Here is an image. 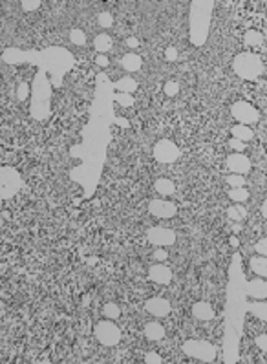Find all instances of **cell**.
<instances>
[{
  "mask_svg": "<svg viewBox=\"0 0 267 364\" xmlns=\"http://www.w3.org/2000/svg\"><path fill=\"white\" fill-rule=\"evenodd\" d=\"M245 295L253 298H267V282L256 278L245 284Z\"/></svg>",
  "mask_w": 267,
  "mask_h": 364,
  "instance_id": "4fadbf2b",
  "label": "cell"
},
{
  "mask_svg": "<svg viewBox=\"0 0 267 364\" xmlns=\"http://www.w3.org/2000/svg\"><path fill=\"white\" fill-rule=\"evenodd\" d=\"M227 183L233 189H240V187L245 185V178L240 176V174H231V176H227Z\"/></svg>",
  "mask_w": 267,
  "mask_h": 364,
  "instance_id": "83f0119b",
  "label": "cell"
},
{
  "mask_svg": "<svg viewBox=\"0 0 267 364\" xmlns=\"http://www.w3.org/2000/svg\"><path fill=\"white\" fill-rule=\"evenodd\" d=\"M145 337L148 340H159L165 337V328L159 322H148L145 326Z\"/></svg>",
  "mask_w": 267,
  "mask_h": 364,
  "instance_id": "2e32d148",
  "label": "cell"
},
{
  "mask_svg": "<svg viewBox=\"0 0 267 364\" xmlns=\"http://www.w3.org/2000/svg\"><path fill=\"white\" fill-rule=\"evenodd\" d=\"M148 211L152 216L156 218H172L176 216L178 207L172 201H165V199H152L148 205Z\"/></svg>",
  "mask_w": 267,
  "mask_h": 364,
  "instance_id": "9c48e42d",
  "label": "cell"
},
{
  "mask_svg": "<svg viewBox=\"0 0 267 364\" xmlns=\"http://www.w3.org/2000/svg\"><path fill=\"white\" fill-rule=\"evenodd\" d=\"M150 243L159 245V247H169L176 242V232L172 229H165V227H150L147 232Z\"/></svg>",
  "mask_w": 267,
  "mask_h": 364,
  "instance_id": "ba28073f",
  "label": "cell"
},
{
  "mask_svg": "<svg viewBox=\"0 0 267 364\" xmlns=\"http://www.w3.org/2000/svg\"><path fill=\"white\" fill-rule=\"evenodd\" d=\"M251 269L258 276H266L267 278V256H254L251 260Z\"/></svg>",
  "mask_w": 267,
  "mask_h": 364,
  "instance_id": "ac0fdd59",
  "label": "cell"
},
{
  "mask_svg": "<svg viewBox=\"0 0 267 364\" xmlns=\"http://www.w3.org/2000/svg\"><path fill=\"white\" fill-rule=\"evenodd\" d=\"M116 101H118L121 106H132V104H134V97H132L130 94H119V96H116Z\"/></svg>",
  "mask_w": 267,
  "mask_h": 364,
  "instance_id": "f546056e",
  "label": "cell"
},
{
  "mask_svg": "<svg viewBox=\"0 0 267 364\" xmlns=\"http://www.w3.org/2000/svg\"><path fill=\"white\" fill-rule=\"evenodd\" d=\"M229 198L233 199V201H236V203H241V201H245L249 198V192L243 187H240V189H231L229 191Z\"/></svg>",
  "mask_w": 267,
  "mask_h": 364,
  "instance_id": "d4e9b609",
  "label": "cell"
},
{
  "mask_svg": "<svg viewBox=\"0 0 267 364\" xmlns=\"http://www.w3.org/2000/svg\"><path fill=\"white\" fill-rule=\"evenodd\" d=\"M145 363H148V364H161V363H163V359H161V355H157V353L148 352L147 355H145Z\"/></svg>",
  "mask_w": 267,
  "mask_h": 364,
  "instance_id": "d6a6232c",
  "label": "cell"
},
{
  "mask_svg": "<svg viewBox=\"0 0 267 364\" xmlns=\"http://www.w3.org/2000/svg\"><path fill=\"white\" fill-rule=\"evenodd\" d=\"M227 168L231 170L233 174H247L251 170V161H249L247 156H243V154H231L227 158Z\"/></svg>",
  "mask_w": 267,
  "mask_h": 364,
  "instance_id": "30bf717a",
  "label": "cell"
},
{
  "mask_svg": "<svg viewBox=\"0 0 267 364\" xmlns=\"http://www.w3.org/2000/svg\"><path fill=\"white\" fill-rule=\"evenodd\" d=\"M229 145H231V148L236 150V152H243V150H245V143L240 139H236V137H233V139L229 141Z\"/></svg>",
  "mask_w": 267,
  "mask_h": 364,
  "instance_id": "836d02e7",
  "label": "cell"
},
{
  "mask_svg": "<svg viewBox=\"0 0 267 364\" xmlns=\"http://www.w3.org/2000/svg\"><path fill=\"white\" fill-rule=\"evenodd\" d=\"M116 123H118L121 128H128V127H130V121H128V119H124V117H118V119H116Z\"/></svg>",
  "mask_w": 267,
  "mask_h": 364,
  "instance_id": "60d3db41",
  "label": "cell"
},
{
  "mask_svg": "<svg viewBox=\"0 0 267 364\" xmlns=\"http://www.w3.org/2000/svg\"><path fill=\"white\" fill-rule=\"evenodd\" d=\"M212 7V0H196L190 6V42L194 46H203L207 42Z\"/></svg>",
  "mask_w": 267,
  "mask_h": 364,
  "instance_id": "6da1fadb",
  "label": "cell"
},
{
  "mask_svg": "<svg viewBox=\"0 0 267 364\" xmlns=\"http://www.w3.org/2000/svg\"><path fill=\"white\" fill-rule=\"evenodd\" d=\"M262 216L267 218V201L264 205H262Z\"/></svg>",
  "mask_w": 267,
  "mask_h": 364,
  "instance_id": "ee69618b",
  "label": "cell"
},
{
  "mask_svg": "<svg viewBox=\"0 0 267 364\" xmlns=\"http://www.w3.org/2000/svg\"><path fill=\"white\" fill-rule=\"evenodd\" d=\"M154 187H156V191L159 192V194H163V196H170V194H174V191H176V185L170 181V179H157L156 183H154Z\"/></svg>",
  "mask_w": 267,
  "mask_h": 364,
  "instance_id": "ffe728a7",
  "label": "cell"
},
{
  "mask_svg": "<svg viewBox=\"0 0 267 364\" xmlns=\"http://www.w3.org/2000/svg\"><path fill=\"white\" fill-rule=\"evenodd\" d=\"M154 258H157L159 262H165V260L169 258V255H167V251L165 249H157L156 253H154Z\"/></svg>",
  "mask_w": 267,
  "mask_h": 364,
  "instance_id": "f35d334b",
  "label": "cell"
},
{
  "mask_svg": "<svg viewBox=\"0 0 267 364\" xmlns=\"http://www.w3.org/2000/svg\"><path fill=\"white\" fill-rule=\"evenodd\" d=\"M95 63L99 64V66H108V57L106 55H97V59H95Z\"/></svg>",
  "mask_w": 267,
  "mask_h": 364,
  "instance_id": "ab89813d",
  "label": "cell"
},
{
  "mask_svg": "<svg viewBox=\"0 0 267 364\" xmlns=\"http://www.w3.org/2000/svg\"><path fill=\"white\" fill-rule=\"evenodd\" d=\"M0 178H2V198H13L15 194L20 191V187H22L20 174L15 168H11V166H4L2 172H0Z\"/></svg>",
  "mask_w": 267,
  "mask_h": 364,
  "instance_id": "277c9868",
  "label": "cell"
},
{
  "mask_svg": "<svg viewBox=\"0 0 267 364\" xmlns=\"http://www.w3.org/2000/svg\"><path fill=\"white\" fill-rule=\"evenodd\" d=\"M95 50L101 51V55H104L106 51H110L112 50V46H114V42H112V37H108V35H97L95 37Z\"/></svg>",
  "mask_w": 267,
  "mask_h": 364,
  "instance_id": "44dd1931",
  "label": "cell"
},
{
  "mask_svg": "<svg viewBox=\"0 0 267 364\" xmlns=\"http://www.w3.org/2000/svg\"><path fill=\"white\" fill-rule=\"evenodd\" d=\"M114 86H116L118 90H121L123 94H132V92H136L137 90V83L134 81V79H130V77H123V79L118 81Z\"/></svg>",
  "mask_w": 267,
  "mask_h": 364,
  "instance_id": "7402d4cb",
  "label": "cell"
},
{
  "mask_svg": "<svg viewBox=\"0 0 267 364\" xmlns=\"http://www.w3.org/2000/svg\"><path fill=\"white\" fill-rule=\"evenodd\" d=\"M145 309L154 317H167L172 309V304L167 298H150L145 302Z\"/></svg>",
  "mask_w": 267,
  "mask_h": 364,
  "instance_id": "8fae6325",
  "label": "cell"
},
{
  "mask_svg": "<svg viewBox=\"0 0 267 364\" xmlns=\"http://www.w3.org/2000/svg\"><path fill=\"white\" fill-rule=\"evenodd\" d=\"M243 40H245V44L247 46H260L262 42H264V35L258 32H254V30H249V32L245 33Z\"/></svg>",
  "mask_w": 267,
  "mask_h": 364,
  "instance_id": "603a6c76",
  "label": "cell"
},
{
  "mask_svg": "<svg viewBox=\"0 0 267 364\" xmlns=\"http://www.w3.org/2000/svg\"><path fill=\"white\" fill-rule=\"evenodd\" d=\"M178 92H179V84L176 81H169V83L165 84V96H176Z\"/></svg>",
  "mask_w": 267,
  "mask_h": 364,
  "instance_id": "4dcf8cb0",
  "label": "cell"
},
{
  "mask_svg": "<svg viewBox=\"0 0 267 364\" xmlns=\"http://www.w3.org/2000/svg\"><path fill=\"white\" fill-rule=\"evenodd\" d=\"M103 315L106 317V319L114 320V319H118L119 315H121V309H119L118 304H114V302H110V304H106V306H104Z\"/></svg>",
  "mask_w": 267,
  "mask_h": 364,
  "instance_id": "484cf974",
  "label": "cell"
},
{
  "mask_svg": "<svg viewBox=\"0 0 267 364\" xmlns=\"http://www.w3.org/2000/svg\"><path fill=\"white\" fill-rule=\"evenodd\" d=\"M192 315L198 320H210L214 319V309L208 306L207 302H196L192 306Z\"/></svg>",
  "mask_w": 267,
  "mask_h": 364,
  "instance_id": "5bb4252c",
  "label": "cell"
},
{
  "mask_svg": "<svg viewBox=\"0 0 267 364\" xmlns=\"http://www.w3.org/2000/svg\"><path fill=\"white\" fill-rule=\"evenodd\" d=\"M231 114L235 119H238L243 125H251V123H256L260 119V110L254 108L251 102L247 101H238L231 106Z\"/></svg>",
  "mask_w": 267,
  "mask_h": 364,
  "instance_id": "8992f818",
  "label": "cell"
},
{
  "mask_svg": "<svg viewBox=\"0 0 267 364\" xmlns=\"http://www.w3.org/2000/svg\"><path fill=\"white\" fill-rule=\"evenodd\" d=\"M245 214H247V211H245L241 205H233V207H229V209H227V216L231 218V220H235V222H240V220H243V218H245Z\"/></svg>",
  "mask_w": 267,
  "mask_h": 364,
  "instance_id": "cb8c5ba5",
  "label": "cell"
},
{
  "mask_svg": "<svg viewBox=\"0 0 267 364\" xmlns=\"http://www.w3.org/2000/svg\"><path fill=\"white\" fill-rule=\"evenodd\" d=\"M148 278L152 282H156V284H169V282L172 280V271H170L167 265L157 264V265H152V267H150Z\"/></svg>",
  "mask_w": 267,
  "mask_h": 364,
  "instance_id": "7c38bea8",
  "label": "cell"
},
{
  "mask_svg": "<svg viewBox=\"0 0 267 364\" xmlns=\"http://www.w3.org/2000/svg\"><path fill=\"white\" fill-rule=\"evenodd\" d=\"M165 57L169 59V61H176V59H178L176 48H167V51H165Z\"/></svg>",
  "mask_w": 267,
  "mask_h": 364,
  "instance_id": "74e56055",
  "label": "cell"
},
{
  "mask_svg": "<svg viewBox=\"0 0 267 364\" xmlns=\"http://www.w3.org/2000/svg\"><path fill=\"white\" fill-rule=\"evenodd\" d=\"M97 20H99V24L103 26V28H112V24H114V17H112L110 13H106V11L99 13Z\"/></svg>",
  "mask_w": 267,
  "mask_h": 364,
  "instance_id": "f1b7e54d",
  "label": "cell"
},
{
  "mask_svg": "<svg viewBox=\"0 0 267 364\" xmlns=\"http://www.w3.org/2000/svg\"><path fill=\"white\" fill-rule=\"evenodd\" d=\"M154 158L159 163H174L179 158V148L170 139H161L157 141L156 147H154Z\"/></svg>",
  "mask_w": 267,
  "mask_h": 364,
  "instance_id": "52a82bcc",
  "label": "cell"
},
{
  "mask_svg": "<svg viewBox=\"0 0 267 364\" xmlns=\"http://www.w3.org/2000/svg\"><path fill=\"white\" fill-rule=\"evenodd\" d=\"M254 249H256V253L262 256H267V238L266 240H260V242L254 245Z\"/></svg>",
  "mask_w": 267,
  "mask_h": 364,
  "instance_id": "d590c367",
  "label": "cell"
},
{
  "mask_svg": "<svg viewBox=\"0 0 267 364\" xmlns=\"http://www.w3.org/2000/svg\"><path fill=\"white\" fill-rule=\"evenodd\" d=\"M231 134H233V137L243 141V143L249 139H253V130H251L247 125H235V127L231 128Z\"/></svg>",
  "mask_w": 267,
  "mask_h": 364,
  "instance_id": "e0dca14e",
  "label": "cell"
},
{
  "mask_svg": "<svg viewBox=\"0 0 267 364\" xmlns=\"http://www.w3.org/2000/svg\"><path fill=\"white\" fill-rule=\"evenodd\" d=\"M121 64H123V68L126 71H137L141 70V66H143V59L139 57L137 53H126L121 59Z\"/></svg>",
  "mask_w": 267,
  "mask_h": 364,
  "instance_id": "9a60e30c",
  "label": "cell"
},
{
  "mask_svg": "<svg viewBox=\"0 0 267 364\" xmlns=\"http://www.w3.org/2000/svg\"><path fill=\"white\" fill-rule=\"evenodd\" d=\"M181 350L185 355L198 359L202 363H212V361H216V355H218L216 346L210 344L208 340H187L181 344Z\"/></svg>",
  "mask_w": 267,
  "mask_h": 364,
  "instance_id": "3957f363",
  "label": "cell"
},
{
  "mask_svg": "<svg viewBox=\"0 0 267 364\" xmlns=\"http://www.w3.org/2000/svg\"><path fill=\"white\" fill-rule=\"evenodd\" d=\"M126 46H130V48H137L139 46V40L136 37H128L126 38Z\"/></svg>",
  "mask_w": 267,
  "mask_h": 364,
  "instance_id": "b9f144b4",
  "label": "cell"
},
{
  "mask_svg": "<svg viewBox=\"0 0 267 364\" xmlns=\"http://www.w3.org/2000/svg\"><path fill=\"white\" fill-rule=\"evenodd\" d=\"M95 337L103 346H116L121 340V330L110 320H101L95 326Z\"/></svg>",
  "mask_w": 267,
  "mask_h": 364,
  "instance_id": "5b68a950",
  "label": "cell"
},
{
  "mask_svg": "<svg viewBox=\"0 0 267 364\" xmlns=\"http://www.w3.org/2000/svg\"><path fill=\"white\" fill-rule=\"evenodd\" d=\"M28 92H30V86H28L26 83H22L19 86V90H17V97H19V101H24L28 97Z\"/></svg>",
  "mask_w": 267,
  "mask_h": 364,
  "instance_id": "e575fe53",
  "label": "cell"
},
{
  "mask_svg": "<svg viewBox=\"0 0 267 364\" xmlns=\"http://www.w3.org/2000/svg\"><path fill=\"white\" fill-rule=\"evenodd\" d=\"M70 40H72L73 44H77V46L86 44L85 32H83V30H72V32H70Z\"/></svg>",
  "mask_w": 267,
  "mask_h": 364,
  "instance_id": "4316f807",
  "label": "cell"
},
{
  "mask_svg": "<svg viewBox=\"0 0 267 364\" xmlns=\"http://www.w3.org/2000/svg\"><path fill=\"white\" fill-rule=\"evenodd\" d=\"M247 309L256 317V319L267 322V302H253V304H249L247 306Z\"/></svg>",
  "mask_w": 267,
  "mask_h": 364,
  "instance_id": "d6986e66",
  "label": "cell"
},
{
  "mask_svg": "<svg viewBox=\"0 0 267 364\" xmlns=\"http://www.w3.org/2000/svg\"><path fill=\"white\" fill-rule=\"evenodd\" d=\"M229 242H231V245H233V247H238V243H240L236 236H231V240H229Z\"/></svg>",
  "mask_w": 267,
  "mask_h": 364,
  "instance_id": "7bdbcfd3",
  "label": "cell"
},
{
  "mask_svg": "<svg viewBox=\"0 0 267 364\" xmlns=\"http://www.w3.org/2000/svg\"><path fill=\"white\" fill-rule=\"evenodd\" d=\"M256 346L260 348L262 352H267V335H258L256 337Z\"/></svg>",
  "mask_w": 267,
  "mask_h": 364,
  "instance_id": "8d00e7d4",
  "label": "cell"
},
{
  "mask_svg": "<svg viewBox=\"0 0 267 364\" xmlns=\"http://www.w3.org/2000/svg\"><path fill=\"white\" fill-rule=\"evenodd\" d=\"M233 68H235L236 75L245 81H256L264 73V63H262L260 55L251 53V51H243L240 55H236Z\"/></svg>",
  "mask_w": 267,
  "mask_h": 364,
  "instance_id": "7a4b0ae2",
  "label": "cell"
},
{
  "mask_svg": "<svg viewBox=\"0 0 267 364\" xmlns=\"http://www.w3.org/2000/svg\"><path fill=\"white\" fill-rule=\"evenodd\" d=\"M39 7H40L39 0H22V9H24V11H35V9H39Z\"/></svg>",
  "mask_w": 267,
  "mask_h": 364,
  "instance_id": "1f68e13d",
  "label": "cell"
}]
</instances>
